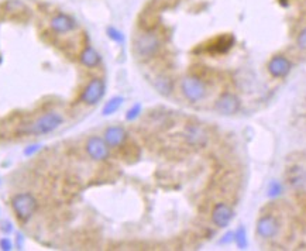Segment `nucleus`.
<instances>
[{
	"label": "nucleus",
	"mask_w": 306,
	"mask_h": 251,
	"mask_svg": "<svg viewBox=\"0 0 306 251\" xmlns=\"http://www.w3.org/2000/svg\"><path fill=\"white\" fill-rule=\"evenodd\" d=\"M181 91L182 95L185 96L186 99L192 103L202 101L206 96V87L202 82V79L195 76V75H189L185 76L181 82Z\"/></svg>",
	"instance_id": "20e7f679"
},
{
	"label": "nucleus",
	"mask_w": 306,
	"mask_h": 251,
	"mask_svg": "<svg viewBox=\"0 0 306 251\" xmlns=\"http://www.w3.org/2000/svg\"><path fill=\"white\" fill-rule=\"evenodd\" d=\"M12 208L20 222H29L37 212V199L29 192L17 194L12 198Z\"/></svg>",
	"instance_id": "7ed1b4c3"
},
{
	"label": "nucleus",
	"mask_w": 306,
	"mask_h": 251,
	"mask_svg": "<svg viewBox=\"0 0 306 251\" xmlns=\"http://www.w3.org/2000/svg\"><path fill=\"white\" fill-rule=\"evenodd\" d=\"M154 88L157 89L158 94L168 96L172 94L174 91V82L170 76H165V75H158L156 80H154Z\"/></svg>",
	"instance_id": "f3484780"
},
{
	"label": "nucleus",
	"mask_w": 306,
	"mask_h": 251,
	"mask_svg": "<svg viewBox=\"0 0 306 251\" xmlns=\"http://www.w3.org/2000/svg\"><path fill=\"white\" fill-rule=\"evenodd\" d=\"M291 61L284 55H275L268 62V71L274 78H284L291 72Z\"/></svg>",
	"instance_id": "9b49d317"
},
{
	"label": "nucleus",
	"mask_w": 306,
	"mask_h": 251,
	"mask_svg": "<svg viewBox=\"0 0 306 251\" xmlns=\"http://www.w3.org/2000/svg\"><path fill=\"white\" fill-rule=\"evenodd\" d=\"M123 102H124V98H123V96H113L110 101L106 102V105H105V108H103V116L114 115V113L121 108Z\"/></svg>",
	"instance_id": "a211bd4d"
},
{
	"label": "nucleus",
	"mask_w": 306,
	"mask_h": 251,
	"mask_svg": "<svg viewBox=\"0 0 306 251\" xmlns=\"http://www.w3.org/2000/svg\"><path fill=\"white\" fill-rule=\"evenodd\" d=\"M233 217H235V210L232 209V206H228L227 203L220 202V203L214 205L213 210H212V222L214 226L224 229L232 223Z\"/></svg>",
	"instance_id": "1a4fd4ad"
},
{
	"label": "nucleus",
	"mask_w": 306,
	"mask_h": 251,
	"mask_svg": "<svg viewBox=\"0 0 306 251\" xmlns=\"http://www.w3.org/2000/svg\"><path fill=\"white\" fill-rule=\"evenodd\" d=\"M2 226H3L2 230H3V231H6V233H10V231L13 230V227H12V223L10 222H5L3 224H2Z\"/></svg>",
	"instance_id": "bb28decb"
},
{
	"label": "nucleus",
	"mask_w": 306,
	"mask_h": 251,
	"mask_svg": "<svg viewBox=\"0 0 306 251\" xmlns=\"http://www.w3.org/2000/svg\"><path fill=\"white\" fill-rule=\"evenodd\" d=\"M105 94H106V83H105V80L100 78H93L92 80H89V83L82 91L81 101L84 102L85 105L95 106V105H98L103 99Z\"/></svg>",
	"instance_id": "39448f33"
},
{
	"label": "nucleus",
	"mask_w": 306,
	"mask_h": 251,
	"mask_svg": "<svg viewBox=\"0 0 306 251\" xmlns=\"http://www.w3.org/2000/svg\"><path fill=\"white\" fill-rule=\"evenodd\" d=\"M103 138H105V141H106L109 147L116 148V147H120V145L124 144L126 138H127V131L121 126H110L105 131Z\"/></svg>",
	"instance_id": "ddd939ff"
},
{
	"label": "nucleus",
	"mask_w": 306,
	"mask_h": 251,
	"mask_svg": "<svg viewBox=\"0 0 306 251\" xmlns=\"http://www.w3.org/2000/svg\"><path fill=\"white\" fill-rule=\"evenodd\" d=\"M232 241H235V233H233V231H228V233H226V234L223 236V238L220 240V244H228L232 243Z\"/></svg>",
	"instance_id": "a878e982"
},
{
	"label": "nucleus",
	"mask_w": 306,
	"mask_h": 251,
	"mask_svg": "<svg viewBox=\"0 0 306 251\" xmlns=\"http://www.w3.org/2000/svg\"><path fill=\"white\" fill-rule=\"evenodd\" d=\"M109 148L110 147L107 145L105 138H102L99 136L91 137L86 141V152L93 161H106L109 158V154H110Z\"/></svg>",
	"instance_id": "423d86ee"
},
{
	"label": "nucleus",
	"mask_w": 306,
	"mask_h": 251,
	"mask_svg": "<svg viewBox=\"0 0 306 251\" xmlns=\"http://www.w3.org/2000/svg\"><path fill=\"white\" fill-rule=\"evenodd\" d=\"M296 44H298L300 50H306V27L299 33L298 38H296Z\"/></svg>",
	"instance_id": "b1692460"
},
{
	"label": "nucleus",
	"mask_w": 306,
	"mask_h": 251,
	"mask_svg": "<svg viewBox=\"0 0 306 251\" xmlns=\"http://www.w3.org/2000/svg\"><path fill=\"white\" fill-rule=\"evenodd\" d=\"M0 248L3 251H10L13 250V243L9 237H3L0 238Z\"/></svg>",
	"instance_id": "393cba45"
},
{
	"label": "nucleus",
	"mask_w": 306,
	"mask_h": 251,
	"mask_svg": "<svg viewBox=\"0 0 306 251\" xmlns=\"http://www.w3.org/2000/svg\"><path fill=\"white\" fill-rule=\"evenodd\" d=\"M286 177L293 188H300L306 184V171L302 166H292Z\"/></svg>",
	"instance_id": "dca6fc26"
},
{
	"label": "nucleus",
	"mask_w": 306,
	"mask_h": 251,
	"mask_svg": "<svg viewBox=\"0 0 306 251\" xmlns=\"http://www.w3.org/2000/svg\"><path fill=\"white\" fill-rule=\"evenodd\" d=\"M41 144H31V145H29L26 150H24V155L26 157H31V155H34L36 152H38V151L41 150Z\"/></svg>",
	"instance_id": "5701e85b"
},
{
	"label": "nucleus",
	"mask_w": 306,
	"mask_h": 251,
	"mask_svg": "<svg viewBox=\"0 0 306 251\" xmlns=\"http://www.w3.org/2000/svg\"><path fill=\"white\" fill-rule=\"evenodd\" d=\"M184 136H185L186 141L193 147H205L207 144V133L199 124L186 126Z\"/></svg>",
	"instance_id": "9d476101"
},
{
	"label": "nucleus",
	"mask_w": 306,
	"mask_h": 251,
	"mask_svg": "<svg viewBox=\"0 0 306 251\" xmlns=\"http://www.w3.org/2000/svg\"><path fill=\"white\" fill-rule=\"evenodd\" d=\"M141 109L142 108L140 103L133 105V106L127 110V113H126V120H128V122H134L135 119L140 116V113H141Z\"/></svg>",
	"instance_id": "4be33fe9"
},
{
	"label": "nucleus",
	"mask_w": 306,
	"mask_h": 251,
	"mask_svg": "<svg viewBox=\"0 0 306 251\" xmlns=\"http://www.w3.org/2000/svg\"><path fill=\"white\" fill-rule=\"evenodd\" d=\"M51 29L54 30L55 33H58V34L71 33L72 30L76 29V22L69 15L59 13V15L54 16L51 19Z\"/></svg>",
	"instance_id": "f8f14e48"
},
{
	"label": "nucleus",
	"mask_w": 306,
	"mask_h": 251,
	"mask_svg": "<svg viewBox=\"0 0 306 251\" xmlns=\"http://www.w3.org/2000/svg\"><path fill=\"white\" fill-rule=\"evenodd\" d=\"M79 61L81 64L85 65L86 68H96L102 62V57L93 47H86L85 50L81 52Z\"/></svg>",
	"instance_id": "2eb2a0df"
},
{
	"label": "nucleus",
	"mask_w": 306,
	"mask_h": 251,
	"mask_svg": "<svg viewBox=\"0 0 306 251\" xmlns=\"http://www.w3.org/2000/svg\"><path fill=\"white\" fill-rule=\"evenodd\" d=\"M233 45H235V37L232 34H223L214 38L213 44L209 47V51L213 54H226L233 48Z\"/></svg>",
	"instance_id": "4468645a"
},
{
	"label": "nucleus",
	"mask_w": 306,
	"mask_h": 251,
	"mask_svg": "<svg viewBox=\"0 0 306 251\" xmlns=\"http://www.w3.org/2000/svg\"><path fill=\"white\" fill-rule=\"evenodd\" d=\"M256 230L261 238H274L279 231V223L272 215H264L258 219Z\"/></svg>",
	"instance_id": "6e6552de"
},
{
	"label": "nucleus",
	"mask_w": 306,
	"mask_h": 251,
	"mask_svg": "<svg viewBox=\"0 0 306 251\" xmlns=\"http://www.w3.org/2000/svg\"><path fill=\"white\" fill-rule=\"evenodd\" d=\"M235 241L240 250H246L249 247V238H247V230L244 226H240L235 233Z\"/></svg>",
	"instance_id": "6ab92c4d"
},
{
	"label": "nucleus",
	"mask_w": 306,
	"mask_h": 251,
	"mask_svg": "<svg viewBox=\"0 0 306 251\" xmlns=\"http://www.w3.org/2000/svg\"><path fill=\"white\" fill-rule=\"evenodd\" d=\"M214 109L217 110V113L223 116H233L240 109V101L236 95L226 92L217 98V101L214 103Z\"/></svg>",
	"instance_id": "0eeeda50"
},
{
	"label": "nucleus",
	"mask_w": 306,
	"mask_h": 251,
	"mask_svg": "<svg viewBox=\"0 0 306 251\" xmlns=\"http://www.w3.org/2000/svg\"><path fill=\"white\" fill-rule=\"evenodd\" d=\"M281 194H282V184L278 181H271L270 185L267 188V195L270 198H278Z\"/></svg>",
	"instance_id": "aec40b11"
},
{
	"label": "nucleus",
	"mask_w": 306,
	"mask_h": 251,
	"mask_svg": "<svg viewBox=\"0 0 306 251\" xmlns=\"http://www.w3.org/2000/svg\"><path fill=\"white\" fill-rule=\"evenodd\" d=\"M107 36H109L110 40H113L114 43L117 44L124 43V34L121 33L120 30L114 29V27H109V29H107Z\"/></svg>",
	"instance_id": "412c9836"
},
{
	"label": "nucleus",
	"mask_w": 306,
	"mask_h": 251,
	"mask_svg": "<svg viewBox=\"0 0 306 251\" xmlns=\"http://www.w3.org/2000/svg\"><path fill=\"white\" fill-rule=\"evenodd\" d=\"M161 48V41L152 30H145L140 36L135 37L134 40V50L135 55L140 59H149L156 57L158 51Z\"/></svg>",
	"instance_id": "f257e3e1"
},
{
	"label": "nucleus",
	"mask_w": 306,
	"mask_h": 251,
	"mask_svg": "<svg viewBox=\"0 0 306 251\" xmlns=\"http://www.w3.org/2000/svg\"><path fill=\"white\" fill-rule=\"evenodd\" d=\"M17 245H19V248H22V247H23V234H22V233H17Z\"/></svg>",
	"instance_id": "cd10ccee"
},
{
	"label": "nucleus",
	"mask_w": 306,
	"mask_h": 251,
	"mask_svg": "<svg viewBox=\"0 0 306 251\" xmlns=\"http://www.w3.org/2000/svg\"><path fill=\"white\" fill-rule=\"evenodd\" d=\"M62 123H64V117L58 112H48L45 115L40 116L36 122L31 123L29 127L23 131L27 134H33V136H45L48 133H52L54 130H57Z\"/></svg>",
	"instance_id": "f03ea898"
}]
</instances>
